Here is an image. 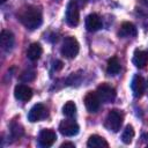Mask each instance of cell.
Instances as JSON below:
<instances>
[{"instance_id":"cell-1","label":"cell","mask_w":148,"mask_h":148,"mask_svg":"<svg viewBox=\"0 0 148 148\" xmlns=\"http://www.w3.org/2000/svg\"><path fill=\"white\" fill-rule=\"evenodd\" d=\"M18 18L21 23L29 30H35L40 27L43 18H42V13L39 8L35 6H28L23 8L18 15Z\"/></svg>"},{"instance_id":"cell-2","label":"cell","mask_w":148,"mask_h":148,"mask_svg":"<svg viewBox=\"0 0 148 148\" xmlns=\"http://www.w3.org/2000/svg\"><path fill=\"white\" fill-rule=\"evenodd\" d=\"M79 50H80V45L75 37L68 36L64 39L62 46H61V54L65 58H68V59L75 58L79 53Z\"/></svg>"},{"instance_id":"cell-3","label":"cell","mask_w":148,"mask_h":148,"mask_svg":"<svg viewBox=\"0 0 148 148\" xmlns=\"http://www.w3.org/2000/svg\"><path fill=\"white\" fill-rule=\"evenodd\" d=\"M123 120H124V114L120 110L113 109L108 113L106 117V126L110 131L112 132H118L123 125Z\"/></svg>"},{"instance_id":"cell-4","label":"cell","mask_w":148,"mask_h":148,"mask_svg":"<svg viewBox=\"0 0 148 148\" xmlns=\"http://www.w3.org/2000/svg\"><path fill=\"white\" fill-rule=\"evenodd\" d=\"M66 22L71 27H76L80 21V12H79V6L76 0H71L66 7Z\"/></svg>"},{"instance_id":"cell-5","label":"cell","mask_w":148,"mask_h":148,"mask_svg":"<svg viewBox=\"0 0 148 148\" xmlns=\"http://www.w3.org/2000/svg\"><path fill=\"white\" fill-rule=\"evenodd\" d=\"M96 94L102 103H112L116 99V89L108 83H102L97 87Z\"/></svg>"},{"instance_id":"cell-6","label":"cell","mask_w":148,"mask_h":148,"mask_svg":"<svg viewBox=\"0 0 148 148\" xmlns=\"http://www.w3.org/2000/svg\"><path fill=\"white\" fill-rule=\"evenodd\" d=\"M59 131L65 136H74L79 133V125L72 119L62 120L59 125Z\"/></svg>"},{"instance_id":"cell-7","label":"cell","mask_w":148,"mask_h":148,"mask_svg":"<svg viewBox=\"0 0 148 148\" xmlns=\"http://www.w3.org/2000/svg\"><path fill=\"white\" fill-rule=\"evenodd\" d=\"M57 139V134L53 130H49V128H44L40 131L39 136H38V142L42 147H51Z\"/></svg>"},{"instance_id":"cell-8","label":"cell","mask_w":148,"mask_h":148,"mask_svg":"<svg viewBox=\"0 0 148 148\" xmlns=\"http://www.w3.org/2000/svg\"><path fill=\"white\" fill-rule=\"evenodd\" d=\"M84 105H86L88 112H90V113L97 112L101 106V99H99L98 95L96 92L89 91L84 97Z\"/></svg>"},{"instance_id":"cell-9","label":"cell","mask_w":148,"mask_h":148,"mask_svg":"<svg viewBox=\"0 0 148 148\" xmlns=\"http://www.w3.org/2000/svg\"><path fill=\"white\" fill-rule=\"evenodd\" d=\"M14 96L18 101L27 102L32 97V89L25 84H17L14 89Z\"/></svg>"},{"instance_id":"cell-10","label":"cell","mask_w":148,"mask_h":148,"mask_svg":"<svg viewBox=\"0 0 148 148\" xmlns=\"http://www.w3.org/2000/svg\"><path fill=\"white\" fill-rule=\"evenodd\" d=\"M45 116H46V109H45V106L43 104H39L38 103V104H35L30 109V111L28 113V120H30L31 123H36V121L43 119Z\"/></svg>"},{"instance_id":"cell-11","label":"cell","mask_w":148,"mask_h":148,"mask_svg":"<svg viewBox=\"0 0 148 148\" xmlns=\"http://www.w3.org/2000/svg\"><path fill=\"white\" fill-rule=\"evenodd\" d=\"M131 89L133 91V96L135 98H140L143 92H145V81L142 79V76L140 75H134L132 83H131Z\"/></svg>"},{"instance_id":"cell-12","label":"cell","mask_w":148,"mask_h":148,"mask_svg":"<svg viewBox=\"0 0 148 148\" xmlns=\"http://www.w3.org/2000/svg\"><path fill=\"white\" fill-rule=\"evenodd\" d=\"M14 42H15L14 35L9 30H2L1 31L0 44H1V47L5 51H10L13 49V46H14Z\"/></svg>"},{"instance_id":"cell-13","label":"cell","mask_w":148,"mask_h":148,"mask_svg":"<svg viewBox=\"0 0 148 148\" xmlns=\"http://www.w3.org/2000/svg\"><path fill=\"white\" fill-rule=\"evenodd\" d=\"M86 28H87L88 31H91V32L99 30L102 28L101 17L97 14H95V13L89 14L87 16V18H86Z\"/></svg>"},{"instance_id":"cell-14","label":"cell","mask_w":148,"mask_h":148,"mask_svg":"<svg viewBox=\"0 0 148 148\" xmlns=\"http://www.w3.org/2000/svg\"><path fill=\"white\" fill-rule=\"evenodd\" d=\"M133 64L135 67L138 68H145L148 65V52L147 51H141V50H136L134 52L133 59H132Z\"/></svg>"},{"instance_id":"cell-15","label":"cell","mask_w":148,"mask_h":148,"mask_svg":"<svg viewBox=\"0 0 148 148\" xmlns=\"http://www.w3.org/2000/svg\"><path fill=\"white\" fill-rule=\"evenodd\" d=\"M42 53H43V49H42V46H40L39 43H32V44H30V46L27 50V57L31 61L38 60L40 58Z\"/></svg>"},{"instance_id":"cell-16","label":"cell","mask_w":148,"mask_h":148,"mask_svg":"<svg viewBox=\"0 0 148 148\" xmlns=\"http://www.w3.org/2000/svg\"><path fill=\"white\" fill-rule=\"evenodd\" d=\"M87 146L90 148H108L109 143L106 142V140L103 136L99 135H91L88 141H87Z\"/></svg>"},{"instance_id":"cell-17","label":"cell","mask_w":148,"mask_h":148,"mask_svg":"<svg viewBox=\"0 0 148 148\" xmlns=\"http://www.w3.org/2000/svg\"><path fill=\"white\" fill-rule=\"evenodd\" d=\"M119 36L120 37H132V36H136V28L133 23L131 22H124L120 27L119 30Z\"/></svg>"},{"instance_id":"cell-18","label":"cell","mask_w":148,"mask_h":148,"mask_svg":"<svg viewBox=\"0 0 148 148\" xmlns=\"http://www.w3.org/2000/svg\"><path fill=\"white\" fill-rule=\"evenodd\" d=\"M120 72V62L117 57H112L108 60L106 65V73L109 75H117Z\"/></svg>"},{"instance_id":"cell-19","label":"cell","mask_w":148,"mask_h":148,"mask_svg":"<svg viewBox=\"0 0 148 148\" xmlns=\"http://www.w3.org/2000/svg\"><path fill=\"white\" fill-rule=\"evenodd\" d=\"M134 128L132 125H127L121 134V141L125 143V145H130L134 138Z\"/></svg>"},{"instance_id":"cell-20","label":"cell","mask_w":148,"mask_h":148,"mask_svg":"<svg viewBox=\"0 0 148 148\" xmlns=\"http://www.w3.org/2000/svg\"><path fill=\"white\" fill-rule=\"evenodd\" d=\"M62 113L66 117H68V118L74 117L75 113H76V105H75V103L72 102V101H68L67 103H65V105L62 106Z\"/></svg>"},{"instance_id":"cell-21","label":"cell","mask_w":148,"mask_h":148,"mask_svg":"<svg viewBox=\"0 0 148 148\" xmlns=\"http://www.w3.org/2000/svg\"><path fill=\"white\" fill-rule=\"evenodd\" d=\"M10 133L14 139H18L23 135V127L17 123H13L10 125Z\"/></svg>"},{"instance_id":"cell-22","label":"cell","mask_w":148,"mask_h":148,"mask_svg":"<svg viewBox=\"0 0 148 148\" xmlns=\"http://www.w3.org/2000/svg\"><path fill=\"white\" fill-rule=\"evenodd\" d=\"M35 76H36L35 72L28 71V72H23V73L21 74L20 79H21L22 81H24V82H29V81H32V80L35 79Z\"/></svg>"},{"instance_id":"cell-23","label":"cell","mask_w":148,"mask_h":148,"mask_svg":"<svg viewBox=\"0 0 148 148\" xmlns=\"http://www.w3.org/2000/svg\"><path fill=\"white\" fill-rule=\"evenodd\" d=\"M53 68H54L56 71H59V69H61V68H62V62H61L60 60H57V61H54V62H53Z\"/></svg>"},{"instance_id":"cell-24","label":"cell","mask_w":148,"mask_h":148,"mask_svg":"<svg viewBox=\"0 0 148 148\" xmlns=\"http://www.w3.org/2000/svg\"><path fill=\"white\" fill-rule=\"evenodd\" d=\"M67 147H71V148H74L75 146H74V143H72V142H64L61 146H60V148H67Z\"/></svg>"},{"instance_id":"cell-25","label":"cell","mask_w":148,"mask_h":148,"mask_svg":"<svg viewBox=\"0 0 148 148\" xmlns=\"http://www.w3.org/2000/svg\"><path fill=\"white\" fill-rule=\"evenodd\" d=\"M142 139H145V140H147V141H148V133L143 134V135H142Z\"/></svg>"},{"instance_id":"cell-26","label":"cell","mask_w":148,"mask_h":148,"mask_svg":"<svg viewBox=\"0 0 148 148\" xmlns=\"http://www.w3.org/2000/svg\"><path fill=\"white\" fill-rule=\"evenodd\" d=\"M6 1H7V0H0V2H1V3H3V2H6Z\"/></svg>"},{"instance_id":"cell-27","label":"cell","mask_w":148,"mask_h":148,"mask_svg":"<svg viewBox=\"0 0 148 148\" xmlns=\"http://www.w3.org/2000/svg\"><path fill=\"white\" fill-rule=\"evenodd\" d=\"M80 1H81V2H86L87 0H80Z\"/></svg>"},{"instance_id":"cell-28","label":"cell","mask_w":148,"mask_h":148,"mask_svg":"<svg viewBox=\"0 0 148 148\" xmlns=\"http://www.w3.org/2000/svg\"><path fill=\"white\" fill-rule=\"evenodd\" d=\"M146 3H147V5H148V0H146Z\"/></svg>"},{"instance_id":"cell-29","label":"cell","mask_w":148,"mask_h":148,"mask_svg":"<svg viewBox=\"0 0 148 148\" xmlns=\"http://www.w3.org/2000/svg\"><path fill=\"white\" fill-rule=\"evenodd\" d=\"M147 86H148V81H147Z\"/></svg>"}]
</instances>
